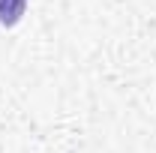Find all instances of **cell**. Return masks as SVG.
<instances>
[{"mask_svg": "<svg viewBox=\"0 0 156 153\" xmlns=\"http://www.w3.org/2000/svg\"><path fill=\"white\" fill-rule=\"evenodd\" d=\"M27 12V0H0V24L15 27Z\"/></svg>", "mask_w": 156, "mask_h": 153, "instance_id": "6da1fadb", "label": "cell"}]
</instances>
